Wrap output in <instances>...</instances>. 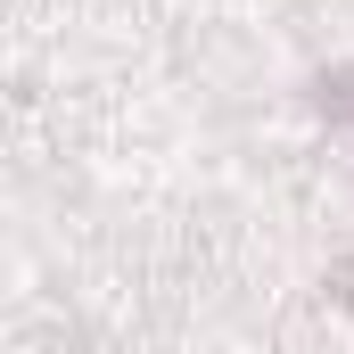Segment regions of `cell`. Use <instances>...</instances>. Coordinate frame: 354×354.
<instances>
[{
    "instance_id": "6da1fadb",
    "label": "cell",
    "mask_w": 354,
    "mask_h": 354,
    "mask_svg": "<svg viewBox=\"0 0 354 354\" xmlns=\"http://www.w3.org/2000/svg\"><path fill=\"white\" fill-rule=\"evenodd\" d=\"M313 99H322V115H330V124H354V66H330Z\"/></svg>"
}]
</instances>
